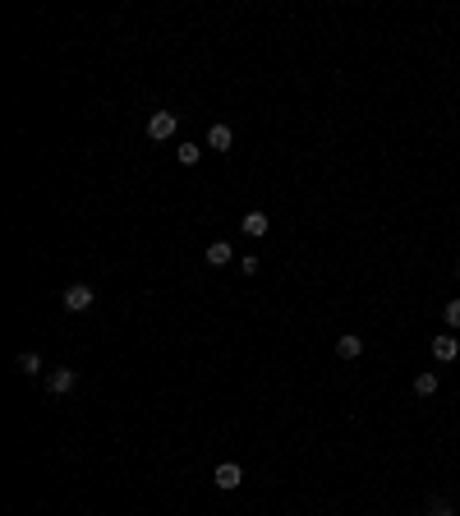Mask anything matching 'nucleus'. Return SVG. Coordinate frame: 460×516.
Returning <instances> with one entry per match:
<instances>
[{
    "label": "nucleus",
    "mask_w": 460,
    "mask_h": 516,
    "mask_svg": "<svg viewBox=\"0 0 460 516\" xmlns=\"http://www.w3.org/2000/svg\"><path fill=\"white\" fill-rule=\"evenodd\" d=\"M65 314H83V309H92V300H97V290L87 286V281H74V286H65Z\"/></svg>",
    "instance_id": "1"
},
{
    "label": "nucleus",
    "mask_w": 460,
    "mask_h": 516,
    "mask_svg": "<svg viewBox=\"0 0 460 516\" xmlns=\"http://www.w3.org/2000/svg\"><path fill=\"white\" fill-rule=\"evenodd\" d=\"M175 130H180V115L175 111H152V120H148V139H175Z\"/></svg>",
    "instance_id": "2"
},
{
    "label": "nucleus",
    "mask_w": 460,
    "mask_h": 516,
    "mask_svg": "<svg viewBox=\"0 0 460 516\" xmlns=\"http://www.w3.org/2000/svg\"><path fill=\"white\" fill-rule=\"evenodd\" d=\"M74 383H78L74 369H51V378H46V392H51V396H70Z\"/></svg>",
    "instance_id": "3"
},
{
    "label": "nucleus",
    "mask_w": 460,
    "mask_h": 516,
    "mask_svg": "<svg viewBox=\"0 0 460 516\" xmlns=\"http://www.w3.org/2000/svg\"><path fill=\"white\" fill-rule=\"evenodd\" d=\"M456 355H460V342H456L451 332H437V337H433V359H442V364H451Z\"/></svg>",
    "instance_id": "4"
},
{
    "label": "nucleus",
    "mask_w": 460,
    "mask_h": 516,
    "mask_svg": "<svg viewBox=\"0 0 460 516\" xmlns=\"http://www.w3.org/2000/svg\"><path fill=\"white\" fill-rule=\"evenodd\" d=\"M212 480H217V489H240V480H244V470H240V465H235V461H221L217 465V475H212Z\"/></svg>",
    "instance_id": "5"
},
{
    "label": "nucleus",
    "mask_w": 460,
    "mask_h": 516,
    "mask_svg": "<svg viewBox=\"0 0 460 516\" xmlns=\"http://www.w3.org/2000/svg\"><path fill=\"white\" fill-rule=\"evenodd\" d=\"M208 148L212 152H230L235 148V130H230V125H212V130H208Z\"/></svg>",
    "instance_id": "6"
},
{
    "label": "nucleus",
    "mask_w": 460,
    "mask_h": 516,
    "mask_svg": "<svg viewBox=\"0 0 460 516\" xmlns=\"http://www.w3.org/2000/svg\"><path fill=\"white\" fill-rule=\"evenodd\" d=\"M267 226H272V221H267V212H258V208H253V212H244V221H240V231H244V236H267Z\"/></svg>",
    "instance_id": "7"
},
{
    "label": "nucleus",
    "mask_w": 460,
    "mask_h": 516,
    "mask_svg": "<svg viewBox=\"0 0 460 516\" xmlns=\"http://www.w3.org/2000/svg\"><path fill=\"white\" fill-rule=\"evenodd\" d=\"M336 355H341V359H359V355H364V337L346 332V337L336 342Z\"/></svg>",
    "instance_id": "8"
},
{
    "label": "nucleus",
    "mask_w": 460,
    "mask_h": 516,
    "mask_svg": "<svg viewBox=\"0 0 460 516\" xmlns=\"http://www.w3.org/2000/svg\"><path fill=\"white\" fill-rule=\"evenodd\" d=\"M230 258H235L230 240H212V245H208V263H212V268H226Z\"/></svg>",
    "instance_id": "9"
},
{
    "label": "nucleus",
    "mask_w": 460,
    "mask_h": 516,
    "mask_svg": "<svg viewBox=\"0 0 460 516\" xmlns=\"http://www.w3.org/2000/svg\"><path fill=\"white\" fill-rule=\"evenodd\" d=\"M14 369H18V374H28V378H37V374H42V355H37V350H23V355L14 359Z\"/></svg>",
    "instance_id": "10"
},
{
    "label": "nucleus",
    "mask_w": 460,
    "mask_h": 516,
    "mask_svg": "<svg viewBox=\"0 0 460 516\" xmlns=\"http://www.w3.org/2000/svg\"><path fill=\"white\" fill-rule=\"evenodd\" d=\"M175 157H180V167H198L203 148H198V143H180V148H175Z\"/></svg>",
    "instance_id": "11"
},
{
    "label": "nucleus",
    "mask_w": 460,
    "mask_h": 516,
    "mask_svg": "<svg viewBox=\"0 0 460 516\" xmlns=\"http://www.w3.org/2000/svg\"><path fill=\"white\" fill-rule=\"evenodd\" d=\"M414 392H419V396H433V392H437V374H433V369L414 378Z\"/></svg>",
    "instance_id": "12"
},
{
    "label": "nucleus",
    "mask_w": 460,
    "mask_h": 516,
    "mask_svg": "<svg viewBox=\"0 0 460 516\" xmlns=\"http://www.w3.org/2000/svg\"><path fill=\"white\" fill-rule=\"evenodd\" d=\"M442 318H446V327H460V295H456V300H446Z\"/></svg>",
    "instance_id": "13"
},
{
    "label": "nucleus",
    "mask_w": 460,
    "mask_h": 516,
    "mask_svg": "<svg viewBox=\"0 0 460 516\" xmlns=\"http://www.w3.org/2000/svg\"><path fill=\"white\" fill-rule=\"evenodd\" d=\"M428 516H456V512H451L446 498H428Z\"/></svg>",
    "instance_id": "14"
},
{
    "label": "nucleus",
    "mask_w": 460,
    "mask_h": 516,
    "mask_svg": "<svg viewBox=\"0 0 460 516\" xmlns=\"http://www.w3.org/2000/svg\"><path fill=\"white\" fill-rule=\"evenodd\" d=\"M240 272H244V277H253V272H258V258L244 254V258H240Z\"/></svg>",
    "instance_id": "15"
},
{
    "label": "nucleus",
    "mask_w": 460,
    "mask_h": 516,
    "mask_svg": "<svg viewBox=\"0 0 460 516\" xmlns=\"http://www.w3.org/2000/svg\"><path fill=\"white\" fill-rule=\"evenodd\" d=\"M456 277H460V263H456Z\"/></svg>",
    "instance_id": "16"
}]
</instances>
